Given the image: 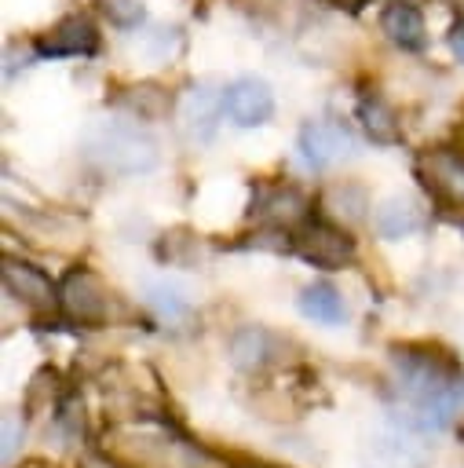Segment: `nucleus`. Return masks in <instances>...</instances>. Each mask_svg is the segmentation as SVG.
Masks as SVG:
<instances>
[{
  "instance_id": "bb28decb",
  "label": "nucleus",
  "mask_w": 464,
  "mask_h": 468,
  "mask_svg": "<svg viewBox=\"0 0 464 468\" xmlns=\"http://www.w3.org/2000/svg\"><path fill=\"white\" fill-rule=\"evenodd\" d=\"M22 468H55V464H47V461H26Z\"/></svg>"
},
{
  "instance_id": "5701e85b",
  "label": "nucleus",
  "mask_w": 464,
  "mask_h": 468,
  "mask_svg": "<svg viewBox=\"0 0 464 468\" xmlns=\"http://www.w3.org/2000/svg\"><path fill=\"white\" fill-rule=\"evenodd\" d=\"M22 442V424L15 413H4V461L15 457V446Z\"/></svg>"
},
{
  "instance_id": "a878e982",
  "label": "nucleus",
  "mask_w": 464,
  "mask_h": 468,
  "mask_svg": "<svg viewBox=\"0 0 464 468\" xmlns=\"http://www.w3.org/2000/svg\"><path fill=\"white\" fill-rule=\"evenodd\" d=\"M322 4H329V7H347V11H354V7H362L365 0H322Z\"/></svg>"
},
{
  "instance_id": "b1692460",
  "label": "nucleus",
  "mask_w": 464,
  "mask_h": 468,
  "mask_svg": "<svg viewBox=\"0 0 464 468\" xmlns=\"http://www.w3.org/2000/svg\"><path fill=\"white\" fill-rule=\"evenodd\" d=\"M449 48H453V55H457L460 66H464V22L453 26V33H449Z\"/></svg>"
},
{
  "instance_id": "0eeeda50",
  "label": "nucleus",
  "mask_w": 464,
  "mask_h": 468,
  "mask_svg": "<svg viewBox=\"0 0 464 468\" xmlns=\"http://www.w3.org/2000/svg\"><path fill=\"white\" fill-rule=\"evenodd\" d=\"M417 176L427 194L446 208H464V150L431 146L417 157Z\"/></svg>"
},
{
  "instance_id": "393cba45",
  "label": "nucleus",
  "mask_w": 464,
  "mask_h": 468,
  "mask_svg": "<svg viewBox=\"0 0 464 468\" xmlns=\"http://www.w3.org/2000/svg\"><path fill=\"white\" fill-rule=\"evenodd\" d=\"M80 468H121V464H117L110 453H106V457H95V453H88V457L80 461Z\"/></svg>"
},
{
  "instance_id": "dca6fc26",
  "label": "nucleus",
  "mask_w": 464,
  "mask_h": 468,
  "mask_svg": "<svg viewBox=\"0 0 464 468\" xmlns=\"http://www.w3.org/2000/svg\"><path fill=\"white\" fill-rule=\"evenodd\" d=\"M354 117H358L362 132H365L373 143L391 146V143H398V139H402V121H398L395 106H391L387 99L373 95V91L358 95V102H354Z\"/></svg>"
},
{
  "instance_id": "7ed1b4c3",
  "label": "nucleus",
  "mask_w": 464,
  "mask_h": 468,
  "mask_svg": "<svg viewBox=\"0 0 464 468\" xmlns=\"http://www.w3.org/2000/svg\"><path fill=\"white\" fill-rule=\"evenodd\" d=\"M84 157L106 176H139L157 165V139L132 121H99L84 132Z\"/></svg>"
},
{
  "instance_id": "ddd939ff",
  "label": "nucleus",
  "mask_w": 464,
  "mask_h": 468,
  "mask_svg": "<svg viewBox=\"0 0 464 468\" xmlns=\"http://www.w3.org/2000/svg\"><path fill=\"white\" fill-rule=\"evenodd\" d=\"M227 355L237 369L245 373H263L270 369L274 362H281L285 355V340L278 333H270L267 325H241L234 329L230 344H227Z\"/></svg>"
},
{
  "instance_id": "f03ea898",
  "label": "nucleus",
  "mask_w": 464,
  "mask_h": 468,
  "mask_svg": "<svg viewBox=\"0 0 464 468\" xmlns=\"http://www.w3.org/2000/svg\"><path fill=\"white\" fill-rule=\"evenodd\" d=\"M106 453L121 468H219V461L205 446L164 424L113 428L106 435Z\"/></svg>"
},
{
  "instance_id": "20e7f679",
  "label": "nucleus",
  "mask_w": 464,
  "mask_h": 468,
  "mask_svg": "<svg viewBox=\"0 0 464 468\" xmlns=\"http://www.w3.org/2000/svg\"><path fill=\"white\" fill-rule=\"evenodd\" d=\"M58 311L73 325L99 329L113 322V292L91 267H69L58 278Z\"/></svg>"
},
{
  "instance_id": "4be33fe9",
  "label": "nucleus",
  "mask_w": 464,
  "mask_h": 468,
  "mask_svg": "<svg viewBox=\"0 0 464 468\" xmlns=\"http://www.w3.org/2000/svg\"><path fill=\"white\" fill-rule=\"evenodd\" d=\"M106 15L117 26H135L142 18V4L139 0H106Z\"/></svg>"
},
{
  "instance_id": "412c9836",
  "label": "nucleus",
  "mask_w": 464,
  "mask_h": 468,
  "mask_svg": "<svg viewBox=\"0 0 464 468\" xmlns=\"http://www.w3.org/2000/svg\"><path fill=\"white\" fill-rule=\"evenodd\" d=\"M168 40H179V33H175V29H153V33H146V37L139 40V51L161 62V58H168V51H172Z\"/></svg>"
},
{
  "instance_id": "6ab92c4d",
  "label": "nucleus",
  "mask_w": 464,
  "mask_h": 468,
  "mask_svg": "<svg viewBox=\"0 0 464 468\" xmlns=\"http://www.w3.org/2000/svg\"><path fill=\"white\" fill-rule=\"evenodd\" d=\"M146 303H150L161 318H168V322L190 314V296H186V289H179V285H172V282H150V285H146Z\"/></svg>"
},
{
  "instance_id": "9d476101",
  "label": "nucleus",
  "mask_w": 464,
  "mask_h": 468,
  "mask_svg": "<svg viewBox=\"0 0 464 468\" xmlns=\"http://www.w3.org/2000/svg\"><path fill=\"white\" fill-rule=\"evenodd\" d=\"M223 106L237 128H259L274 117V91L259 77H237L223 88Z\"/></svg>"
},
{
  "instance_id": "6e6552de",
  "label": "nucleus",
  "mask_w": 464,
  "mask_h": 468,
  "mask_svg": "<svg viewBox=\"0 0 464 468\" xmlns=\"http://www.w3.org/2000/svg\"><path fill=\"white\" fill-rule=\"evenodd\" d=\"M95 51H99V29L84 11L58 18L51 29H44L33 40L37 58H77V55H95Z\"/></svg>"
},
{
  "instance_id": "9b49d317",
  "label": "nucleus",
  "mask_w": 464,
  "mask_h": 468,
  "mask_svg": "<svg viewBox=\"0 0 464 468\" xmlns=\"http://www.w3.org/2000/svg\"><path fill=\"white\" fill-rule=\"evenodd\" d=\"M223 113H227L223 91H216L212 80L190 84L179 99V124H183L186 139H194V143H208L216 135V124H219Z\"/></svg>"
},
{
  "instance_id": "f3484780",
  "label": "nucleus",
  "mask_w": 464,
  "mask_h": 468,
  "mask_svg": "<svg viewBox=\"0 0 464 468\" xmlns=\"http://www.w3.org/2000/svg\"><path fill=\"white\" fill-rule=\"evenodd\" d=\"M296 307H300L303 318H311L318 325H340L347 318L343 292L332 282H311V285H303L300 296H296Z\"/></svg>"
},
{
  "instance_id": "2eb2a0df",
  "label": "nucleus",
  "mask_w": 464,
  "mask_h": 468,
  "mask_svg": "<svg viewBox=\"0 0 464 468\" xmlns=\"http://www.w3.org/2000/svg\"><path fill=\"white\" fill-rule=\"evenodd\" d=\"M380 29H384V37H387L395 48H402V51H420L424 40H427L424 15H420V7L409 4V0L387 4L384 15H380Z\"/></svg>"
},
{
  "instance_id": "39448f33",
  "label": "nucleus",
  "mask_w": 464,
  "mask_h": 468,
  "mask_svg": "<svg viewBox=\"0 0 464 468\" xmlns=\"http://www.w3.org/2000/svg\"><path fill=\"white\" fill-rule=\"evenodd\" d=\"M292 252H296L303 263H311V267L343 271V267L354 263L358 245H354V238H351L340 223H332V219H311V216H307V219L296 227V234H292Z\"/></svg>"
},
{
  "instance_id": "cd10ccee",
  "label": "nucleus",
  "mask_w": 464,
  "mask_h": 468,
  "mask_svg": "<svg viewBox=\"0 0 464 468\" xmlns=\"http://www.w3.org/2000/svg\"><path fill=\"white\" fill-rule=\"evenodd\" d=\"M460 227H464V219H460Z\"/></svg>"
},
{
  "instance_id": "423d86ee",
  "label": "nucleus",
  "mask_w": 464,
  "mask_h": 468,
  "mask_svg": "<svg viewBox=\"0 0 464 468\" xmlns=\"http://www.w3.org/2000/svg\"><path fill=\"white\" fill-rule=\"evenodd\" d=\"M0 278H4L7 300L22 303L33 318H47V314L58 311V285H51V278L40 267H33L18 256H4Z\"/></svg>"
},
{
  "instance_id": "a211bd4d",
  "label": "nucleus",
  "mask_w": 464,
  "mask_h": 468,
  "mask_svg": "<svg viewBox=\"0 0 464 468\" xmlns=\"http://www.w3.org/2000/svg\"><path fill=\"white\" fill-rule=\"evenodd\" d=\"M117 102L135 117V121H153V117H164L172 110V99L164 88L157 84H132V88H121Z\"/></svg>"
},
{
  "instance_id": "f8f14e48",
  "label": "nucleus",
  "mask_w": 464,
  "mask_h": 468,
  "mask_svg": "<svg viewBox=\"0 0 464 468\" xmlns=\"http://www.w3.org/2000/svg\"><path fill=\"white\" fill-rule=\"evenodd\" d=\"M252 216L263 223H274V227H300L311 216V201L292 183H256Z\"/></svg>"
},
{
  "instance_id": "1a4fd4ad",
  "label": "nucleus",
  "mask_w": 464,
  "mask_h": 468,
  "mask_svg": "<svg viewBox=\"0 0 464 468\" xmlns=\"http://www.w3.org/2000/svg\"><path fill=\"white\" fill-rule=\"evenodd\" d=\"M296 150L307 168L322 172L354 154V135L340 121H307L296 135Z\"/></svg>"
},
{
  "instance_id": "aec40b11",
  "label": "nucleus",
  "mask_w": 464,
  "mask_h": 468,
  "mask_svg": "<svg viewBox=\"0 0 464 468\" xmlns=\"http://www.w3.org/2000/svg\"><path fill=\"white\" fill-rule=\"evenodd\" d=\"M325 208L336 216V219H358L369 205H365V194H362V186H354V183H343V186H332L329 190V197H325Z\"/></svg>"
},
{
  "instance_id": "f257e3e1",
  "label": "nucleus",
  "mask_w": 464,
  "mask_h": 468,
  "mask_svg": "<svg viewBox=\"0 0 464 468\" xmlns=\"http://www.w3.org/2000/svg\"><path fill=\"white\" fill-rule=\"evenodd\" d=\"M387 358L395 366V380L406 399V424L420 431L446 428L464 391V373L457 355L435 340H406V344H391Z\"/></svg>"
},
{
  "instance_id": "4468645a",
  "label": "nucleus",
  "mask_w": 464,
  "mask_h": 468,
  "mask_svg": "<svg viewBox=\"0 0 464 468\" xmlns=\"http://www.w3.org/2000/svg\"><path fill=\"white\" fill-rule=\"evenodd\" d=\"M424 223H427V216H424L420 201L409 197V194H391V197H384V201L373 208V230H376L380 238H387V241L413 238V234L424 230Z\"/></svg>"
}]
</instances>
